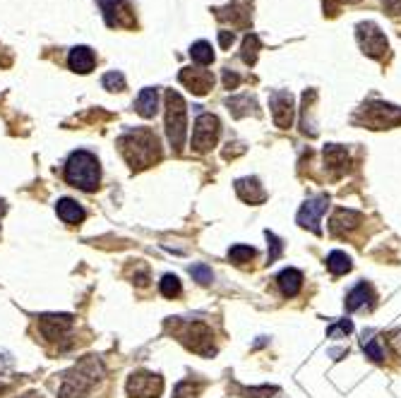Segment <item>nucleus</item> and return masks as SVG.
<instances>
[{
  "label": "nucleus",
  "instance_id": "7c9ffc66",
  "mask_svg": "<svg viewBox=\"0 0 401 398\" xmlns=\"http://www.w3.org/2000/svg\"><path fill=\"white\" fill-rule=\"evenodd\" d=\"M264 236H267V240H269V255H267V262L272 264V262H277V259L282 257L284 245H282V240H279V238L274 236V233H269V231H267Z\"/></svg>",
  "mask_w": 401,
  "mask_h": 398
},
{
  "label": "nucleus",
  "instance_id": "f704fd0d",
  "mask_svg": "<svg viewBox=\"0 0 401 398\" xmlns=\"http://www.w3.org/2000/svg\"><path fill=\"white\" fill-rule=\"evenodd\" d=\"M339 12V0H324V15L334 17Z\"/></svg>",
  "mask_w": 401,
  "mask_h": 398
},
{
  "label": "nucleus",
  "instance_id": "f3484780",
  "mask_svg": "<svg viewBox=\"0 0 401 398\" xmlns=\"http://www.w3.org/2000/svg\"><path fill=\"white\" fill-rule=\"evenodd\" d=\"M235 192L240 194V199L247 201V204H262L267 199V192L260 185L257 178H240L235 182Z\"/></svg>",
  "mask_w": 401,
  "mask_h": 398
},
{
  "label": "nucleus",
  "instance_id": "e433bc0d",
  "mask_svg": "<svg viewBox=\"0 0 401 398\" xmlns=\"http://www.w3.org/2000/svg\"><path fill=\"white\" fill-rule=\"evenodd\" d=\"M20 398H41L39 394H34V391H29V394H22Z\"/></svg>",
  "mask_w": 401,
  "mask_h": 398
},
{
  "label": "nucleus",
  "instance_id": "c756f323",
  "mask_svg": "<svg viewBox=\"0 0 401 398\" xmlns=\"http://www.w3.org/2000/svg\"><path fill=\"white\" fill-rule=\"evenodd\" d=\"M190 274H193V279H195L197 283H202V286H207V283L214 281L212 269L205 267V264H195V267H190Z\"/></svg>",
  "mask_w": 401,
  "mask_h": 398
},
{
  "label": "nucleus",
  "instance_id": "9d476101",
  "mask_svg": "<svg viewBox=\"0 0 401 398\" xmlns=\"http://www.w3.org/2000/svg\"><path fill=\"white\" fill-rule=\"evenodd\" d=\"M164 391V379L149 372H135L127 379V396L130 398H159Z\"/></svg>",
  "mask_w": 401,
  "mask_h": 398
},
{
  "label": "nucleus",
  "instance_id": "aec40b11",
  "mask_svg": "<svg viewBox=\"0 0 401 398\" xmlns=\"http://www.w3.org/2000/svg\"><path fill=\"white\" fill-rule=\"evenodd\" d=\"M135 111L142 118H154L156 111H159V92L151 89V87L139 92V96L135 101Z\"/></svg>",
  "mask_w": 401,
  "mask_h": 398
},
{
  "label": "nucleus",
  "instance_id": "0eeeda50",
  "mask_svg": "<svg viewBox=\"0 0 401 398\" xmlns=\"http://www.w3.org/2000/svg\"><path fill=\"white\" fill-rule=\"evenodd\" d=\"M355 36H358V43L363 48V53L370 55V58H385L387 50H390V43H387L385 34L375 27L373 22H363L355 27Z\"/></svg>",
  "mask_w": 401,
  "mask_h": 398
},
{
  "label": "nucleus",
  "instance_id": "6ab92c4d",
  "mask_svg": "<svg viewBox=\"0 0 401 398\" xmlns=\"http://www.w3.org/2000/svg\"><path fill=\"white\" fill-rule=\"evenodd\" d=\"M373 300H375V293H373V288L368 286L365 281L358 283L351 293L346 295V309L348 312H355V309H360V307H365V305H373Z\"/></svg>",
  "mask_w": 401,
  "mask_h": 398
},
{
  "label": "nucleus",
  "instance_id": "4c0bfd02",
  "mask_svg": "<svg viewBox=\"0 0 401 398\" xmlns=\"http://www.w3.org/2000/svg\"><path fill=\"white\" fill-rule=\"evenodd\" d=\"M3 211H5V204H3V201H0V216H3Z\"/></svg>",
  "mask_w": 401,
  "mask_h": 398
},
{
  "label": "nucleus",
  "instance_id": "c85d7f7f",
  "mask_svg": "<svg viewBox=\"0 0 401 398\" xmlns=\"http://www.w3.org/2000/svg\"><path fill=\"white\" fill-rule=\"evenodd\" d=\"M101 84H104V89H108V92H123L125 89V77H123V72L113 70V72L104 74Z\"/></svg>",
  "mask_w": 401,
  "mask_h": 398
},
{
  "label": "nucleus",
  "instance_id": "412c9836",
  "mask_svg": "<svg viewBox=\"0 0 401 398\" xmlns=\"http://www.w3.org/2000/svg\"><path fill=\"white\" fill-rule=\"evenodd\" d=\"M55 211H58V216L70 226H77L85 221V209H82L75 199H60L58 204H55Z\"/></svg>",
  "mask_w": 401,
  "mask_h": 398
},
{
  "label": "nucleus",
  "instance_id": "ddd939ff",
  "mask_svg": "<svg viewBox=\"0 0 401 398\" xmlns=\"http://www.w3.org/2000/svg\"><path fill=\"white\" fill-rule=\"evenodd\" d=\"M327 204H329V197L327 194H317V197L308 199L305 204L301 206V211H298L296 221L303 226V228H310L313 233H317L320 236V216L324 211H327Z\"/></svg>",
  "mask_w": 401,
  "mask_h": 398
},
{
  "label": "nucleus",
  "instance_id": "4468645a",
  "mask_svg": "<svg viewBox=\"0 0 401 398\" xmlns=\"http://www.w3.org/2000/svg\"><path fill=\"white\" fill-rule=\"evenodd\" d=\"M178 79H181L193 94H197V96H205L214 87V74L209 70H200V67H183Z\"/></svg>",
  "mask_w": 401,
  "mask_h": 398
},
{
  "label": "nucleus",
  "instance_id": "1a4fd4ad",
  "mask_svg": "<svg viewBox=\"0 0 401 398\" xmlns=\"http://www.w3.org/2000/svg\"><path fill=\"white\" fill-rule=\"evenodd\" d=\"M75 326V319L70 314H41L39 317V331L48 343H60L70 336Z\"/></svg>",
  "mask_w": 401,
  "mask_h": 398
},
{
  "label": "nucleus",
  "instance_id": "f8f14e48",
  "mask_svg": "<svg viewBox=\"0 0 401 398\" xmlns=\"http://www.w3.org/2000/svg\"><path fill=\"white\" fill-rule=\"evenodd\" d=\"M269 109H272V118H274V125L277 128H291V123H294V116H296V109H294V96H291V92H284V89H277L269 94Z\"/></svg>",
  "mask_w": 401,
  "mask_h": 398
},
{
  "label": "nucleus",
  "instance_id": "9b49d317",
  "mask_svg": "<svg viewBox=\"0 0 401 398\" xmlns=\"http://www.w3.org/2000/svg\"><path fill=\"white\" fill-rule=\"evenodd\" d=\"M363 116H365V123L370 125L373 130H385V128H392V125L401 123V111L397 106L380 104V101L365 106V109H363Z\"/></svg>",
  "mask_w": 401,
  "mask_h": 398
},
{
  "label": "nucleus",
  "instance_id": "bb28decb",
  "mask_svg": "<svg viewBox=\"0 0 401 398\" xmlns=\"http://www.w3.org/2000/svg\"><path fill=\"white\" fill-rule=\"evenodd\" d=\"M228 259H231L233 264H247L255 259V250L247 248V245H233V248L228 250Z\"/></svg>",
  "mask_w": 401,
  "mask_h": 398
},
{
  "label": "nucleus",
  "instance_id": "39448f33",
  "mask_svg": "<svg viewBox=\"0 0 401 398\" xmlns=\"http://www.w3.org/2000/svg\"><path fill=\"white\" fill-rule=\"evenodd\" d=\"M173 333L178 336V341H181L186 348H190L193 353H197V355H205V358H212L214 355V346H212V328H209L207 324H202V321H190V324H178L176 321Z\"/></svg>",
  "mask_w": 401,
  "mask_h": 398
},
{
  "label": "nucleus",
  "instance_id": "72a5a7b5",
  "mask_svg": "<svg viewBox=\"0 0 401 398\" xmlns=\"http://www.w3.org/2000/svg\"><path fill=\"white\" fill-rule=\"evenodd\" d=\"M240 84V77L233 70H224V87L226 89H235Z\"/></svg>",
  "mask_w": 401,
  "mask_h": 398
},
{
  "label": "nucleus",
  "instance_id": "423d86ee",
  "mask_svg": "<svg viewBox=\"0 0 401 398\" xmlns=\"http://www.w3.org/2000/svg\"><path fill=\"white\" fill-rule=\"evenodd\" d=\"M221 135V123L212 113H200L193 128V149L197 154H207L209 149L216 147Z\"/></svg>",
  "mask_w": 401,
  "mask_h": 398
},
{
  "label": "nucleus",
  "instance_id": "393cba45",
  "mask_svg": "<svg viewBox=\"0 0 401 398\" xmlns=\"http://www.w3.org/2000/svg\"><path fill=\"white\" fill-rule=\"evenodd\" d=\"M159 290H161L164 298H178L181 295V279H178L176 274H166L161 279V283H159Z\"/></svg>",
  "mask_w": 401,
  "mask_h": 398
},
{
  "label": "nucleus",
  "instance_id": "cd10ccee",
  "mask_svg": "<svg viewBox=\"0 0 401 398\" xmlns=\"http://www.w3.org/2000/svg\"><path fill=\"white\" fill-rule=\"evenodd\" d=\"M363 350H365V355L373 358L375 363H382V360H385V350L380 348V341L370 336V333H368V338L363 336Z\"/></svg>",
  "mask_w": 401,
  "mask_h": 398
},
{
  "label": "nucleus",
  "instance_id": "2eb2a0df",
  "mask_svg": "<svg viewBox=\"0 0 401 398\" xmlns=\"http://www.w3.org/2000/svg\"><path fill=\"white\" fill-rule=\"evenodd\" d=\"M68 65L73 72L89 74L94 70V65H97V55H94V50L89 46H75L73 50H70Z\"/></svg>",
  "mask_w": 401,
  "mask_h": 398
},
{
  "label": "nucleus",
  "instance_id": "58836bf2",
  "mask_svg": "<svg viewBox=\"0 0 401 398\" xmlns=\"http://www.w3.org/2000/svg\"><path fill=\"white\" fill-rule=\"evenodd\" d=\"M5 391H8V387H3V384H0V394H5Z\"/></svg>",
  "mask_w": 401,
  "mask_h": 398
},
{
  "label": "nucleus",
  "instance_id": "f257e3e1",
  "mask_svg": "<svg viewBox=\"0 0 401 398\" xmlns=\"http://www.w3.org/2000/svg\"><path fill=\"white\" fill-rule=\"evenodd\" d=\"M120 154L125 156L127 166L132 170H144L154 166L161 159V147H159V137L154 130L149 128H135L125 132L118 140Z\"/></svg>",
  "mask_w": 401,
  "mask_h": 398
},
{
  "label": "nucleus",
  "instance_id": "a878e982",
  "mask_svg": "<svg viewBox=\"0 0 401 398\" xmlns=\"http://www.w3.org/2000/svg\"><path fill=\"white\" fill-rule=\"evenodd\" d=\"M257 50H260V39L255 34H247L245 41H243V53H240L243 62L255 65V62H257Z\"/></svg>",
  "mask_w": 401,
  "mask_h": 398
},
{
  "label": "nucleus",
  "instance_id": "4be33fe9",
  "mask_svg": "<svg viewBox=\"0 0 401 398\" xmlns=\"http://www.w3.org/2000/svg\"><path fill=\"white\" fill-rule=\"evenodd\" d=\"M324 163H327L329 168H334L336 175H341L348 166V151L339 147V144H329V147L324 149Z\"/></svg>",
  "mask_w": 401,
  "mask_h": 398
},
{
  "label": "nucleus",
  "instance_id": "dca6fc26",
  "mask_svg": "<svg viewBox=\"0 0 401 398\" xmlns=\"http://www.w3.org/2000/svg\"><path fill=\"white\" fill-rule=\"evenodd\" d=\"M363 216L358 211H351V209H339L329 221V231H332V236H343V233L353 231L360 226Z\"/></svg>",
  "mask_w": 401,
  "mask_h": 398
},
{
  "label": "nucleus",
  "instance_id": "b1692460",
  "mask_svg": "<svg viewBox=\"0 0 401 398\" xmlns=\"http://www.w3.org/2000/svg\"><path fill=\"white\" fill-rule=\"evenodd\" d=\"M190 58H193L197 65H209L214 60V50L207 41H197L190 46Z\"/></svg>",
  "mask_w": 401,
  "mask_h": 398
},
{
  "label": "nucleus",
  "instance_id": "f03ea898",
  "mask_svg": "<svg viewBox=\"0 0 401 398\" xmlns=\"http://www.w3.org/2000/svg\"><path fill=\"white\" fill-rule=\"evenodd\" d=\"M104 377V365L97 355L82 358L77 365H73L60 382L58 398H87Z\"/></svg>",
  "mask_w": 401,
  "mask_h": 398
},
{
  "label": "nucleus",
  "instance_id": "473e14b6",
  "mask_svg": "<svg viewBox=\"0 0 401 398\" xmlns=\"http://www.w3.org/2000/svg\"><path fill=\"white\" fill-rule=\"evenodd\" d=\"M353 331V324L348 319H341V321H336V324H332L327 328V336L329 338H336L339 333H351Z\"/></svg>",
  "mask_w": 401,
  "mask_h": 398
},
{
  "label": "nucleus",
  "instance_id": "20e7f679",
  "mask_svg": "<svg viewBox=\"0 0 401 398\" xmlns=\"http://www.w3.org/2000/svg\"><path fill=\"white\" fill-rule=\"evenodd\" d=\"M188 135V106L183 96L173 89L166 92V137L176 151L183 149Z\"/></svg>",
  "mask_w": 401,
  "mask_h": 398
},
{
  "label": "nucleus",
  "instance_id": "c9c22d12",
  "mask_svg": "<svg viewBox=\"0 0 401 398\" xmlns=\"http://www.w3.org/2000/svg\"><path fill=\"white\" fill-rule=\"evenodd\" d=\"M233 39H235V36H233V31H219V43H221V46H224V48L231 46Z\"/></svg>",
  "mask_w": 401,
  "mask_h": 398
},
{
  "label": "nucleus",
  "instance_id": "5701e85b",
  "mask_svg": "<svg viewBox=\"0 0 401 398\" xmlns=\"http://www.w3.org/2000/svg\"><path fill=\"white\" fill-rule=\"evenodd\" d=\"M327 269L332 271L334 276L348 274V271H351V259H348L346 252H332V255L327 257Z\"/></svg>",
  "mask_w": 401,
  "mask_h": 398
},
{
  "label": "nucleus",
  "instance_id": "a211bd4d",
  "mask_svg": "<svg viewBox=\"0 0 401 398\" xmlns=\"http://www.w3.org/2000/svg\"><path fill=\"white\" fill-rule=\"evenodd\" d=\"M277 283H279V288H282V293L286 295V298H296L303 288V274L298 269L289 267L277 276Z\"/></svg>",
  "mask_w": 401,
  "mask_h": 398
},
{
  "label": "nucleus",
  "instance_id": "6e6552de",
  "mask_svg": "<svg viewBox=\"0 0 401 398\" xmlns=\"http://www.w3.org/2000/svg\"><path fill=\"white\" fill-rule=\"evenodd\" d=\"M104 10V20L108 27H118V29H132L135 27V12H132L127 0H97Z\"/></svg>",
  "mask_w": 401,
  "mask_h": 398
},
{
  "label": "nucleus",
  "instance_id": "2f4dec72",
  "mask_svg": "<svg viewBox=\"0 0 401 398\" xmlns=\"http://www.w3.org/2000/svg\"><path fill=\"white\" fill-rule=\"evenodd\" d=\"M197 394H200V387L193 382H181L173 391V398H197Z\"/></svg>",
  "mask_w": 401,
  "mask_h": 398
},
{
  "label": "nucleus",
  "instance_id": "7ed1b4c3",
  "mask_svg": "<svg viewBox=\"0 0 401 398\" xmlns=\"http://www.w3.org/2000/svg\"><path fill=\"white\" fill-rule=\"evenodd\" d=\"M99 159L89 151L80 149L75 154H70V159L65 163V180L73 187L82 189V192H94L99 187Z\"/></svg>",
  "mask_w": 401,
  "mask_h": 398
}]
</instances>
